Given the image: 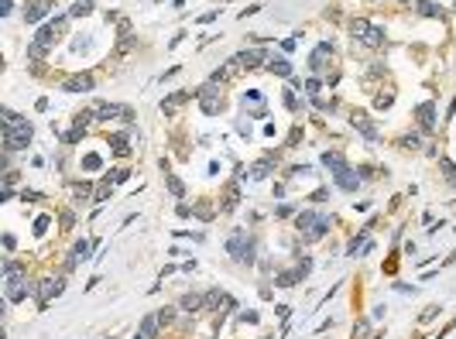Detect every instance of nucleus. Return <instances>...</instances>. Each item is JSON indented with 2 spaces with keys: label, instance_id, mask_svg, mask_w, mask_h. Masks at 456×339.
Listing matches in <instances>:
<instances>
[{
  "label": "nucleus",
  "instance_id": "4468645a",
  "mask_svg": "<svg viewBox=\"0 0 456 339\" xmlns=\"http://www.w3.org/2000/svg\"><path fill=\"white\" fill-rule=\"evenodd\" d=\"M154 332H158V315H144V319H141V332H137V339H154Z\"/></svg>",
  "mask_w": 456,
  "mask_h": 339
},
{
  "label": "nucleus",
  "instance_id": "2f4dec72",
  "mask_svg": "<svg viewBox=\"0 0 456 339\" xmlns=\"http://www.w3.org/2000/svg\"><path fill=\"white\" fill-rule=\"evenodd\" d=\"M264 175H267V161H261V165L254 168V178H264Z\"/></svg>",
  "mask_w": 456,
  "mask_h": 339
},
{
  "label": "nucleus",
  "instance_id": "412c9836",
  "mask_svg": "<svg viewBox=\"0 0 456 339\" xmlns=\"http://www.w3.org/2000/svg\"><path fill=\"white\" fill-rule=\"evenodd\" d=\"M86 257H89V244H86V240H79L76 250H72V264H76V261H86Z\"/></svg>",
  "mask_w": 456,
  "mask_h": 339
},
{
  "label": "nucleus",
  "instance_id": "6e6552de",
  "mask_svg": "<svg viewBox=\"0 0 456 339\" xmlns=\"http://www.w3.org/2000/svg\"><path fill=\"white\" fill-rule=\"evenodd\" d=\"M203 305H209V308H220V305H223V312L237 308V305H233V298H230L227 291H220V288H213V291H209L206 298H203Z\"/></svg>",
  "mask_w": 456,
  "mask_h": 339
},
{
  "label": "nucleus",
  "instance_id": "f8f14e48",
  "mask_svg": "<svg viewBox=\"0 0 456 339\" xmlns=\"http://www.w3.org/2000/svg\"><path fill=\"white\" fill-rule=\"evenodd\" d=\"M65 89H69V93H89V89H93V75H72V79L65 82Z\"/></svg>",
  "mask_w": 456,
  "mask_h": 339
},
{
  "label": "nucleus",
  "instance_id": "b1692460",
  "mask_svg": "<svg viewBox=\"0 0 456 339\" xmlns=\"http://www.w3.org/2000/svg\"><path fill=\"white\" fill-rule=\"evenodd\" d=\"M237 206V185L227 188V199H223V212H230V209Z\"/></svg>",
  "mask_w": 456,
  "mask_h": 339
},
{
  "label": "nucleus",
  "instance_id": "9b49d317",
  "mask_svg": "<svg viewBox=\"0 0 456 339\" xmlns=\"http://www.w3.org/2000/svg\"><path fill=\"white\" fill-rule=\"evenodd\" d=\"M58 291H62V281H48V278H45V281H41L38 288H35V295H38V301H41V305H45V301L52 298V295H58Z\"/></svg>",
  "mask_w": 456,
  "mask_h": 339
},
{
  "label": "nucleus",
  "instance_id": "f3484780",
  "mask_svg": "<svg viewBox=\"0 0 456 339\" xmlns=\"http://www.w3.org/2000/svg\"><path fill=\"white\" fill-rule=\"evenodd\" d=\"M329 52H333V48H329V45H319V48H316V52H312V58H309V65H312V69H316V72H319V69H323V65H326V55H329Z\"/></svg>",
  "mask_w": 456,
  "mask_h": 339
},
{
  "label": "nucleus",
  "instance_id": "c756f323",
  "mask_svg": "<svg viewBox=\"0 0 456 339\" xmlns=\"http://www.w3.org/2000/svg\"><path fill=\"white\" fill-rule=\"evenodd\" d=\"M305 93H309V96L319 93V79H309V82H305Z\"/></svg>",
  "mask_w": 456,
  "mask_h": 339
},
{
  "label": "nucleus",
  "instance_id": "aec40b11",
  "mask_svg": "<svg viewBox=\"0 0 456 339\" xmlns=\"http://www.w3.org/2000/svg\"><path fill=\"white\" fill-rule=\"evenodd\" d=\"M192 93H175V96H168V99H165V103H161V110L165 113H171L175 110V106H182V103H186V99H189Z\"/></svg>",
  "mask_w": 456,
  "mask_h": 339
},
{
  "label": "nucleus",
  "instance_id": "f257e3e1",
  "mask_svg": "<svg viewBox=\"0 0 456 339\" xmlns=\"http://www.w3.org/2000/svg\"><path fill=\"white\" fill-rule=\"evenodd\" d=\"M4 271H7V301H24L31 288H28L24 278H21V264L7 261V264H4Z\"/></svg>",
  "mask_w": 456,
  "mask_h": 339
},
{
  "label": "nucleus",
  "instance_id": "4be33fe9",
  "mask_svg": "<svg viewBox=\"0 0 456 339\" xmlns=\"http://www.w3.org/2000/svg\"><path fill=\"white\" fill-rule=\"evenodd\" d=\"M199 305H203V298H199V295H186V298H182V308H186V312H196Z\"/></svg>",
  "mask_w": 456,
  "mask_h": 339
},
{
  "label": "nucleus",
  "instance_id": "7ed1b4c3",
  "mask_svg": "<svg viewBox=\"0 0 456 339\" xmlns=\"http://www.w3.org/2000/svg\"><path fill=\"white\" fill-rule=\"evenodd\" d=\"M227 250L237 257L240 264H250L254 261V240H250L244 230H233V237L227 240Z\"/></svg>",
  "mask_w": 456,
  "mask_h": 339
},
{
  "label": "nucleus",
  "instance_id": "393cba45",
  "mask_svg": "<svg viewBox=\"0 0 456 339\" xmlns=\"http://www.w3.org/2000/svg\"><path fill=\"white\" fill-rule=\"evenodd\" d=\"M45 52H48V48H45V45H38V41H31V45H28V58H45Z\"/></svg>",
  "mask_w": 456,
  "mask_h": 339
},
{
  "label": "nucleus",
  "instance_id": "bb28decb",
  "mask_svg": "<svg viewBox=\"0 0 456 339\" xmlns=\"http://www.w3.org/2000/svg\"><path fill=\"white\" fill-rule=\"evenodd\" d=\"M4 124H7V127H14V124H24V120H21L14 110H4Z\"/></svg>",
  "mask_w": 456,
  "mask_h": 339
},
{
  "label": "nucleus",
  "instance_id": "6ab92c4d",
  "mask_svg": "<svg viewBox=\"0 0 456 339\" xmlns=\"http://www.w3.org/2000/svg\"><path fill=\"white\" fill-rule=\"evenodd\" d=\"M323 165H326V168H333V171H340L346 161H343V154H336V151H326V154H323Z\"/></svg>",
  "mask_w": 456,
  "mask_h": 339
},
{
  "label": "nucleus",
  "instance_id": "1a4fd4ad",
  "mask_svg": "<svg viewBox=\"0 0 456 339\" xmlns=\"http://www.w3.org/2000/svg\"><path fill=\"white\" fill-rule=\"evenodd\" d=\"M96 113H100V120H114V117H120V120H131V110H127V106H117V103H100V106H96Z\"/></svg>",
  "mask_w": 456,
  "mask_h": 339
},
{
  "label": "nucleus",
  "instance_id": "423d86ee",
  "mask_svg": "<svg viewBox=\"0 0 456 339\" xmlns=\"http://www.w3.org/2000/svg\"><path fill=\"white\" fill-rule=\"evenodd\" d=\"M196 96L203 99V110H206V113H216V110H220V89H216V82L203 86V89H199Z\"/></svg>",
  "mask_w": 456,
  "mask_h": 339
},
{
  "label": "nucleus",
  "instance_id": "5701e85b",
  "mask_svg": "<svg viewBox=\"0 0 456 339\" xmlns=\"http://www.w3.org/2000/svg\"><path fill=\"white\" fill-rule=\"evenodd\" d=\"M89 11H93V4H89V0H79V4H72V11H69V14H72V18H79V14H89Z\"/></svg>",
  "mask_w": 456,
  "mask_h": 339
},
{
  "label": "nucleus",
  "instance_id": "9d476101",
  "mask_svg": "<svg viewBox=\"0 0 456 339\" xmlns=\"http://www.w3.org/2000/svg\"><path fill=\"white\" fill-rule=\"evenodd\" d=\"M333 178H336V185L346 188V192H353V188H357V175H353V168H350V165H343L340 171H333Z\"/></svg>",
  "mask_w": 456,
  "mask_h": 339
},
{
  "label": "nucleus",
  "instance_id": "7c9ffc66",
  "mask_svg": "<svg viewBox=\"0 0 456 339\" xmlns=\"http://www.w3.org/2000/svg\"><path fill=\"white\" fill-rule=\"evenodd\" d=\"M82 165H86V168H100V154H86Z\"/></svg>",
  "mask_w": 456,
  "mask_h": 339
},
{
  "label": "nucleus",
  "instance_id": "cd10ccee",
  "mask_svg": "<svg viewBox=\"0 0 456 339\" xmlns=\"http://www.w3.org/2000/svg\"><path fill=\"white\" fill-rule=\"evenodd\" d=\"M418 14H429V18H436L439 7H436V4H418Z\"/></svg>",
  "mask_w": 456,
  "mask_h": 339
},
{
  "label": "nucleus",
  "instance_id": "39448f33",
  "mask_svg": "<svg viewBox=\"0 0 456 339\" xmlns=\"http://www.w3.org/2000/svg\"><path fill=\"white\" fill-rule=\"evenodd\" d=\"M62 31H65V18H58V21H52V24H45L38 35H35V41L48 48V45H55L58 38H62Z\"/></svg>",
  "mask_w": 456,
  "mask_h": 339
},
{
  "label": "nucleus",
  "instance_id": "a211bd4d",
  "mask_svg": "<svg viewBox=\"0 0 456 339\" xmlns=\"http://www.w3.org/2000/svg\"><path fill=\"white\" fill-rule=\"evenodd\" d=\"M267 69L278 75H292V65H288V58H267Z\"/></svg>",
  "mask_w": 456,
  "mask_h": 339
},
{
  "label": "nucleus",
  "instance_id": "dca6fc26",
  "mask_svg": "<svg viewBox=\"0 0 456 339\" xmlns=\"http://www.w3.org/2000/svg\"><path fill=\"white\" fill-rule=\"evenodd\" d=\"M165 185H168V192L175 195V199H182V195H186V185H182V178H178V175H171V171H165Z\"/></svg>",
  "mask_w": 456,
  "mask_h": 339
},
{
  "label": "nucleus",
  "instance_id": "c85d7f7f",
  "mask_svg": "<svg viewBox=\"0 0 456 339\" xmlns=\"http://www.w3.org/2000/svg\"><path fill=\"white\" fill-rule=\"evenodd\" d=\"M367 332H371V325H367V322H360V325L353 329V339H367Z\"/></svg>",
  "mask_w": 456,
  "mask_h": 339
},
{
  "label": "nucleus",
  "instance_id": "2eb2a0df",
  "mask_svg": "<svg viewBox=\"0 0 456 339\" xmlns=\"http://www.w3.org/2000/svg\"><path fill=\"white\" fill-rule=\"evenodd\" d=\"M418 124H422L425 131L436 124V106H432V103H422V106H418Z\"/></svg>",
  "mask_w": 456,
  "mask_h": 339
},
{
  "label": "nucleus",
  "instance_id": "f03ea898",
  "mask_svg": "<svg viewBox=\"0 0 456 339\" xmlns=\"http://www.w3.org/2000/svg\"><path fill=\"white\" fill-rule=\"evenodd\" d=\"M299 230H302V240H319L326 230H329V219L326 216H316V212H299Z\"/></svg>",
  "mask_w": 456,
  "mask_h": 339
},
{
  "label": "nucleus",
  "instance_id": "a878e982",
  "mask_svg": "<svg viewBox=\"0 0 456 339\" xmlns=\"http://www.w3.org/2000/svg\"><path fill=\"white\" fill-rule=\"evenodd\" d=\"M107 195H110V178H107V182H100V188H96V202H103Z\"/></svg>",
  "mask_w": 456,
  "mask_h": 339
},
{
  "label": "nucleus",
  "instance_id": "0eeeda50",
  "mask_svg": "<svg viewBox=\"0 0 456 339\" xmlns=\"http://www.w3.org/2000/svg\"><path fill=\"white\" fill-rule=\"evenodd\" d=\"M48 7H52V0H31V4L24 7V21H28V24H38V21L48 14Z\"/></svg>",
  "mask_w": 456,
  "mask_h": 339
},
{
  "label": "nucleus",
  "instance_id": "ddd939ff",
  "mask_svg": "<svg viewBox=\"0 0 456 339\" xmlns=\"http://www.w3.org/2000/svg\"><path fill=\"white\" fill-rule=\"evenodd\" d=\"M353 127H357V131H360L363 137H367V141H374V137H378V131H374V124H371V120H367L363 113H353Z\"/></svg>",
  "mask_w": 456,
  "mask_h": 339
},
{
  "label": "nucleus",
  "instance_id": "20e7f679",
  "mask_svg": "<svg viewBox=\"0 0 456 339\" xmlns=\"http://www.w3.org/2000/svg\"><path fill=\"white\" fill-rule=\"evenodd\" d=\"M4 144H7V151H21L31 144V124H14V127H7V134H4Z\"/></svg>",
  "mask_w": 456,
  "mask_h": 339
}]
</instances>
